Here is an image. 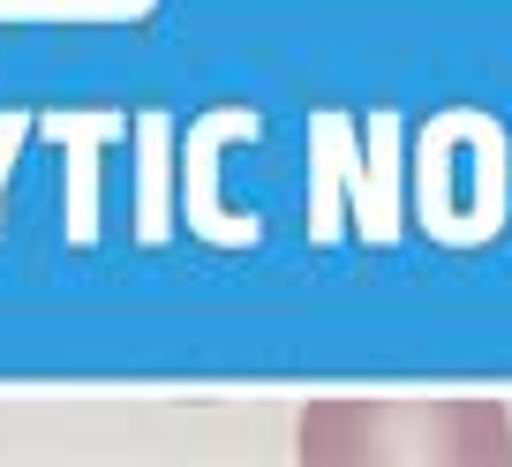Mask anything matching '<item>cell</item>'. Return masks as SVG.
<instances>
[{
    "mask_svg": "<svg viewBox=\"0 0 512 467\" xmlns=\"http://www.w3.org/2000/svg\"><path fill=\"white\" fill-rule=\"evenodd\" d=\"M309 460H505L512 430L497 407H422V415H392V407H317L302 422Z\"/></svg>",
    "mask_w": 512,
    "mask_h": 467,
    "instance_id": "obj_1",
    "label": "cell"
}]
</instances>
